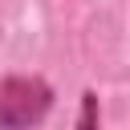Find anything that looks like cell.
Wrapping results in <instances>:
<instances>
[{
  "label": "cell",
  "instance_id": "1",
  "mask_svg": "<svg viewBox=\"0 0 130 130\" xmlns=\"http://www.w3.org/2000/svg\"><path fill=\"white\" fill-rule=\"evenodd\" d=\"M53 106V89L41 77L12 73L0 81V130H32Z\"/></svg>",
  "mask_w": 130,
  "mask_h": 130
},
{
  "label": "cell",
  "instance_id": "2",
  "mask_svg": "<svg viewBox=\"0 0 130 130\" xmlns=\"http://www.w3.org/2000/svg\"><path fill=\"white\" fill-rule=\"evenodd\" d=\"M77 130H98V93L85 89L81 93V114H77Z\"/></svg>",
  "mask_w": 130,
  "mask_h": 130
}]
</instances>
